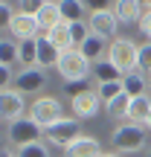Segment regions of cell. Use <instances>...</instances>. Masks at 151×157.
<instances>
[{"instance_id": "6da1fadb", "label": "cell", "mask_w": 151, "mask_h": 157, "mask_svg": "<svg viewBox=\"0 0 151 157\" xmlns=\"http://www.w3.org/2000/svg\"><path fill=\"white\" fill-rule=\"evenodd\" d=\"M108 61L122 70V76L140 73V64H137L140 61V47L131 38H113V44L108 47Z\"/></svg>"}, {"instance_id": "7a4b0ae2", "label": "cell", "mask_w": 151, "mask_h": 157, "mask_svg": "<svg viewBox=\"0 0 151 157\" xmlns=\"http://www.w3.org/2000/svg\"><path fill=\"white\" fill-rule=\"evenodd\" d=\"M145 125L140 122H122L116 131H113V148L119 154H131V151H140L145 146Z\"/></svg>"}, {"instance_id": "3957f363", "label": "cell", "mask_w": 151, "mask_h": 157, "mask_svg": "<svg viewBox=\"0 0 151 157\" xmlns=\"http://www.w3.org/2000/svg\"><path fill=\"white\" fill-rule=\"evenodd\" d=\"M29 119L32 122H38L41 128H52L55 122H61V102L52 99V96H41V99L32 102V108H29Z\"/></svg>"}, {"instance_id": "277c9868", "label": "cell", "mask_w": 151, "mask_h": 157, "mask_svg": "<svg viewBox=\"0 0 151 157\" xmlns=\"http://www.w3.org/2000/svg\"><path fill=\"white\" fill-rule=\"evenodd\" d=\"M90 67H93V64H90L78 50L61 52V61H58V73H61V78H64L67 84H70V82H84L87 73H90Z\"/></svg>"}, {"instance_id": "5b68a950", "label": "cell", "mask_w": 151, "mask_h": 157, "mask_svg": "<svg viewBox=\"0 0 151 157\" xmlns=\"http://www.w3.org/2000/svg\"><path fill=\"white\" fill-rule=\"evenodd\" d=\"M41 125L38 122H32L29 117H21V119H15V122H9V140L15 143L17 148H26V146H32V143H41L38 137H41Z\"/></svg>"}, {"instance_id": "8992f818", "label": "cell", "mask_w": 151, "mask_h": 157, "mask_svg": "<svg viewBox=\"0 0 151 157\" xmlns=\"http://www.w3.org/2000/svg\"><path fill=\"white\" fill-rule=\"evenodd\" d=\"M44 134H47V140H50L52 146H61L64 151H67L78 137H81V128H78V119H61V122H55L52 128H47Z\"/></svg>"}, {"instance_id": "52a82bcc", "label": "cell", "mask_w": 151, "mask_h": 157, "mask_svg": "<svg viewBox=\"0 0 151 157\" xmlns=\"http://www.w3.org/2000/svg\"><path fill=\"white\" fill-rule=\"evenodd\" d=\"M6 26L12 29V35H15L21 44H23V41H35V38H41V35H38V29H41V26H38V17H35V15L15 12V17H12Z\"/></svg>"}, {"instance_id": "ba28073f", "label": "cell", "mask_w": 151, "mask_h": 157, "mask_svg": "<svg viewBox=\"0 0 151 157\" xmlns=\"http://www.w3.org/2000/svg\"><path fill=\"white\" fill-rule=\"evenodd\" d=\"M12 87L17 90V93H35V90L47 87V73L41 67H29V70H21V73L15 76V84Z\"/></svg>"}, {"instance_id": "9c48e42d", "label": "cell", "mask_w": 151, "mask_h": 157, "mask_svg": "<svg viewBox=\"0 0 151 157\" xmlns=\"http://www.w3.org/2000/svg\"><path fill=\"white\" fill-rule=\"evenodd\" d=\"M23 111H26V105H23V93H17V90H12V87L0 93V117H3L6 122L21 119Z\"/></svg>"}, {"instance_id": "30bf717a", "label": "cell", "mask_w": 151, "mask_h": 157, "mask_svg": "<svg viewBox=\"0 0 151 157\" xmlns=\"http://www.w3.org/2000/svg\"><path fill=\"white\" fill-rule=\"evenodd\" d=\"M116 26H119V17L113 15V9L93 12V15H90V32L99 35V38H105V41L116 35Z\"/></svg>"}, {"instance_id": "8fae6325", "label": "cell", "mask_w": 151, "mask_h": 157, "mask_svg": "<svg viewBox=\"0 0 151 157\" xmlns=\"http://www.w3.org/2000/svg\"><path fill=\"white\" fill-rule=\"evenodd\" d=\"M99 105H102L99 93H96V90H87V93H81V96L73 99V113H76V119H90V117L99 113Z\"/></svg>"}, {"instance_id": "7c38bea8", "label": "cell", "mask_w": 151, "mask_h": 157, "mask_svg": "<svg viewBox=\"0 0 151 157\" xmlns=\"http://www.w3.org/2000/svg\"><path fill=\"white\" fill-rule=\"evenodd\" d=\"M47 38H50V44L55 47V50H61V52L76 50V44H73V29H70V23H58V26H52L50 32H47Z\"/></svg>"}, {"instance_id": "4fadbf2b", "label": "cell", "mask_w": 151, "mask_h": 157, "mask_svg": "<svg viewBox=\"0 0 151 157\" xmlns=\"http://www.w3.org/2000/svg\"><path fill=\"white\" fill-rule=\"evenodd\" d=\"M64 154L67 157H102V146L93 140V137H78Z\"/></svg>"}, {"instance_id": "5bb4252c", "label": "cell", "mask_w": 151, "mask_h": 157, "mask_svg": "<svg viewBox=\"0 0 151 157\" xmlns=\"http://www.w3.org/2000/svg\"><path fill=\"white\" fill-rule=\"evenodd\" d=\"M58 61H61V50H55V47L50 44V38H38V67H58Z\"/></svg>"}, {"instance_id": "9a60e30c", "label": "cell", "mask_w": 151, "mask_h": 157, "mask_svg": "<svg viewBox=\"0 0 151 157\" xmlns=\"http://www.w3.org/2000/svg\"><path fill=\"white\" fill-rule=\"evenodd\" d=\"M111 9H113V15H116L119 21H125V23H131V21L140 23V21H142V3H134V0H119V3H113Z\"/></svg>"}, {"instance_id": "2e32d148", "label": "cell", "mask_w": 151, "mask_h": 157, "mask_svg": "<svg viewBox=\"0 0 151 157\" xmlns=\"http://www.w3.org/2000/svg\"><path fill=\"white\" fill-rule=\"evenodd\" d=\"M35 17H38V26L47 29V32H50L52 26H58V23H64L58 3H41V9H38V15H35Z\"/></svg>"}, {"instance_id": "e0dca14e", "label": "cell", "mask_w": 151, "mask_h": 157, "mask_svg": "<svg viewBox=\"0 0 151 157\" xmlns=\"http://www.w3.org/2000/svg\"><path fill=\"white\" fill-rule=\"evenodd\" d=\"M58 9H61V21L64 23H81L87 3H81V0H61Z\"/></svg>"}, {"instance_id": "ac0fdd59", "label": "cell", "mask_w": 151, "mask_h": 157, "mask_svg": "<svg viewBox=\"0 0 151 157\" xmlns=\"http://www.w3.org/2000/svg\"><path fill=\"white\" fill-rule=\"evenodd\" d=\"M151 119V99L140 96V99H131V111H128V122H140L145 125Z\"/></svg>"}, {"instance_id": "d6986e66", "label": "cell", "mask_w": 151, "mask_h": 157, "mask_svg": "<svg viewBox=\"0 0 151 157\" xmlns=\"http://www.w3.org/2000/svg\"><path fill=\"white\" fill-rule=\"evenodd\" d=\"M78 52H81V56L87 58L90 64H99L102 52H105V38H99V35H93V32H90V38L84 41L81 47H78Z\"/></svg>"}, {"instance_id": "ffe728a7", "label": "cell", "mask_w": 151, "mask_h": 157, "mask_svg": "<svg viewBox=\"0 0 151 157\" xmlns=\"http://www.w3.org/2000/svg\"><path fill=\"white\" fill-rule=\"evenodd\" d=\"M93 76L99 78V84H108V82H122V70L119 67H113L111 61H99V64H93Z\"/></svg>"}, {"instance_id": "44dd1931", "label": "cell", "mask_w": 151, "mask_h": 157, "mask_svg": "<svg viewBox=\"0 0 151 157\" xmlns=\"http://www.w3.org/2000/svg\"><path fill=\"white\" fill-rule=\"evenodd\" d=\"M122 84H125V93H128L131 99H140V96H145V87H148V82H145V76H142V73H131V76H125Z\"/></svg>"}, {"instance_id": "7402d4cb", "label": "cell", "mask_w": 151, "mask_h": 157, "mask_svg": "<svg viewBox=\"0 0 151 157\" xmlns=\"http://www.w3.org/2000/svg\"><path fill=\"white\" fill-rule=\"evenodd\" d=\"M15 58H21V47H15V41L3 38L0 41V67H12Z\"/></svg>"}, {"instance_id": "603a6c76", "label": "cell", "mask_w": 151, "mask_h": 157, "mask_svg": "<svg viewBox=\"0 0 151 157\" xmlns=\"http://www.w3.org/2000/svg\"><path fill=\"white\" fill-rule=\"evenodd\" d=\"M17 47H21V58H17V61L26 64V70L35 67V64H38V38L35 41H23V44H17Z\"/></svg>"}, {"instance_id": "cb8c5ba5", "label": "cell", "mask_w": 151, "mask_h": 157, "mask_svg": "<svg viewBox=\"0 0 151 157\" xmlns=\"http://www.w3.org/2000/svg\"><path fill=\"white\" fill-rule=\"evenodd\" d=\"M96 93H99V99L105 102V105H111L116 96L125 93V84H122V82H108V84H99V90H96Z\"/></svg>"}, {"instance_id": "d4e9b609", "label": "cell", "mask_w": 151, "mask_h": 157, "mask_svg": "<svg viewBox=\"0 0 151 157\" xmlns=\"http://www.w3.org/2000/svg\"><path fill=\"white\" fill-rule=\"evenodd\" d=\"M128 111H131V96L128 93L116 96V99L108 105V113H111V117H128Z\"/></svg>"}, {"instance_id": "484cf974", "label": "cell", "mask_w": 151, "mask_h": 157, "mask_svg": "<svg viewBox=\"0 0 151 157\" xmlns=\"http://www.w3.org/2000/svg\"><path fill=\"white\" fill-rule=\"evenodd\" d=\"M17 157H50V151H47L44 143H32L26 148H17Z\"/></svg>"}, {"instance_id": "4316f807", "label": "cell", "mask_w": 151, "mask_h": 157, "mask_svg": "<svg viewBox=\"0 0 151 157\" xmlns=\"http://www.w3.org/2000/svg\"><path fill=\"white\" fill-rule=\"evenodd\" d=\"M137 64H140V70H145V73L151 76V44L140 47V61H137Z\"/></svg>"}, {"instance_id": "83f0119b", "label": "cell", "mask_w": 151, "mask_h": 157, "mask_svg": "<svg viewBox=\"0 0 151 157\" xmlns=\"http://www.w3.org/2000/svg\"><path fill=\"white\" fill-rule=\"evenodd\" d=\"M70 93V99H76V96H81V93H87V78H84V82H70L67 87H64Z\"/></svg>"}, {"instance_id": "f1b7e54d", "label": "cell", "mask_w": 151, "mask_h": 157, "mask_svg": "<svg viewBox=\"0 0 151 157\" xmlns=\"http://www.w3.org/2000/svg\"><path fill=\"white\" fill-rule=\"evenodd\" d=\"M140 29L145 38H151V9H142V21H140Z\"/></svg>"}, {"instance_id": "f546056e", "label": "cell", "mask_w": 151, "mask_h": 157, "mask_svg": "<svg viewBox=\"0 0 151 157\" xmlns=\"http://www.w3.org/2000/svg\"><path fill=\"white\" fill-rule=\"evenodd\" d=\"M0 84H3V90H9L12 84H15V82H12V70L9 67H0Z\"/></svg>"}, {"instance_id": "4dcf8cb0", "label": "cell", "mask_w": 151, "mask_h": 157, "mask_svg": "<svg viewBox=\"0 0 151 157\" xmlns=\"http://www.w3.org/2000/svg\"><path fill=\"white\" fill-rule=\"evenodd\" d=\"M102 157H122V154H119V151H111V154H102Z\"/></svg>"}, {"instance_id": "1f68e13d", "label": "cell", "mask_w": 151, "mask_h": 157, "mask_svg": "<svg viewBox=\"0 0 151 157\" xmlns=\"http://www.w3.org/2000/svg\"><path fill=\"white\" fill-rule=\"evenodd\" d=\"M3 157H12V151H9V148H3Z\"/></svg>"}, {"instance_id": "d6a6232c", "label": "cell", "mask_w": 151, "mask_h": 157, "mask_svg": "<svg viewBox=\"0 0 151 157\" xmlns=\"http://www.w3.org/2000/svg\"><path fill=\"white\" fill-rule=\"evenodd\" d=\"M145 128H148V131H151V119H148V122H145Z\"/></svg>"}, {"instance_id": "836d02e7", "label": "cell", "mask_w": 151, "mask_h": 157, "mask_svg": "<svg viewBox=\"0 0 151 157\" xmlns=\"http://www.w3.org/2000/svg\"><path fill=\"white\" fill-rule=\"evenodd\" d=\"M148 87H151V76H148Z\"/></svg>"}, {"instance_id": "e575fe53", "label": "cell", "mask_w": 151, "mask_h": 157, "mask_svg": "<svg viewBox=\"0 0 151 157\" xmlns=\"http://www.w3.org/2000/svg\"><path fill=\"white\" fill-rule=\"evenodd\" d=\"M145 157H151V151H148V154H145Z\"/></svg>"}]
</instances>
